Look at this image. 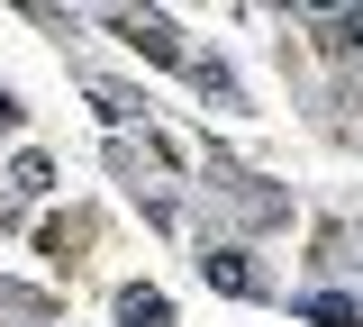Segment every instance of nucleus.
<instances>
[{
  "label": "nucleus",
  "instance_id": "423d86ee",
  "mask_svg": "<svg viewBox=\"0 0 363 327\" xmlns=\"http://www.w3.org/2000/svg\"><path fill=\"white\" fill-rule=\"evenodd\" d=\"M318 37L336 46V64H354V55H363V9H336V18H318Z\"/></svg>",
  "mask_w": 363,
  "mask_h": 327
},
{
  "label": "nucleus",
  "instance_id": "7ed1b4c3",
  "mask_svg": "<svg viewBox=\"0 0 363 327\" xmlns=\"http://www.w3.org/2000/svg\"><path fill=\"white\" fill-rule=\"evenodd\" d=\"M291 309H300V318H318V327H363V300H354V291H300Z\"/></svg>",
  "mask_w": 363,
  "mask_h": 327
},
{
  "label": "nucleus",
  "instance_id": "f03ea898",
  "mask_svg": "<svg viewBox=\"0 0 363 327\" xmlns=\"http://www.w3.org/2000/svg\"><path fill=\"white\" fill-rule=\"evenodd\" d=\"M200 264H209V291H227V300H255V291H264V282H255V264H245L236 245H209Z\"/></svg>",
  "mask_w": 363,
  "mask_h": 327
},
{
  "label": "nucleus",
  "instance_id": "39448f33",
  "mask_svg": "<svg viewBox=\"0 0 363 327\" xmlns=\"http://www.w3.org/2000/svg\"><path fill=\"white\" fill-rule=\"evenodd\" d=\"M191 82H200V92L218 100V109H245V92H236V73H227L218 55H191Z\"/></svg>",
  "mask_w": 363,
  "mask_h": 327
},
{
  "label": "nucleus",
  "instance_id": "6e6552de",
  "mask_svg": "<svg viewBox=\"0 0 363 327\" xmlns=\"http://www.w3.org/2000/svg\"><path fill=\"white\" fill-rule=\"evenodd\" d=\"M0 309H18V318H45L55 300H45V291H18V282H0Z\"/></svg>",
  "mask_w": 363,
  "mask_h": 327
},
{
  "label": "nucleus",
  "instance_id": "1a4fd4ad",
  "mask_svg": "<svg viewBox=\"0 0 363 327\" xmlns=\"http://www.w3.org/2000/svg\"><path fill=\"white\" fill-rule=\"evenodd\" d=\"M18 128H28V109H18V100L0 92V137H18Z\"/></svg>",
  "mask_w": 363,
  "mask_h": 327
},
{
  "label": "nucleus",
  "instance_id": "0eeeda50",
  "mask_svg": "<svg viewBox=\"0 0 363 327\" xmlns=\"http://www.w3.org/2000/svg\"><path fill=\"white\" fill-rule=\"evenodd\" d=\"M45 182H55V164H45V155H18V164H9V191H0V200H37Z\"/></svg>",
  "mask_w": 363,
  "mask_h": 327
},
{
  "label": "nucleus",
  "instance_id": "20e7f679",
  "mask_svg": "<svg viewBox=\"0 0 363 327\" xmlns=\"http://www.w3.org/2000/svg\"><path fill=\"white\" fill-rule=\"evenodd\" d=\"M118 318H128V327H173V300L145 291V282H128V291H118Z\"/></svg>",
  "mask_w": 363,
  "mask_h": 327
},
{
  "label": "nucleus",
  "instance_id": "f257e3e1",
  "mask_svg": "<svg viewBox=\"0 0 363 327\" xmlns=\"http://www.w3.org/2000/svg\"><path fill=\"white\" fill-rule=\"evenodd\" d=\"M109 28H118V37H128L136 55H155V64H182V73H191V55L173 46V18H136V9H118Z\"/></svg>",
  "mask_w": 363,
  "mask_h": 327
}]
</instances>
